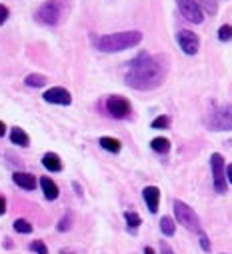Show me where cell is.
Segmentation results:
<instances>
[{"instance_id":"6da1fadb","label":"cell","mask_w":232,"mask_h":254,"mask_svg":"<svg viewBox=\"0 0 232 254\" xmlns=\"http://www.w3.org/2000/svg\"><path fill=\"white\" fill-rule=\"evenodd\" d=\"M168 74V58L162 54L140 52L128 62L124 70V80L134 90H154Z\"/></svg>"},{"instance_id":"7a4b0ae2","label":"cell","mask_w":232,"mask_h":254,"mask_svg":"<svg viewBox=\"0 0 232 254\" xmlns=\"http://www.w3.org/2000/svg\"><path fill=\"white\" fill-rule=\"evenodd\" d=\"M142 32L140 30H124V32H114L94 38V44L100 52H122L126 48H132L140 44Z\"/></svg>"},{"instance_id":"3957f363","label":"cell","mask_w":232,"mask_h":254,"mask_svg":"<svg viewBox=\"0 0 232 254\" xmlns=\"http://www.w3.org/2000/svg\"><path fill=\"white\" fill-rule=\"evenodd\" d=\"M66 0H46V2L36 10V20L44 26H56L64 14Z\"/></svg>"},{"instance_id":"277c9868","label":"cell","mask_w":232,"mask_h":254,"mask_svg":"<svg viewBox=\"0 0 232 254\" xmlns=\"http://www.w3.org/2000/svg\"><path fill=\"white\" fill-rule=\"evenodd\" d=\"M204 122H206V126L210 130H216V132L232 130V104H224V106L214 108L206 116Z\"/></svg>"},{"instance_id":"5b68a950","label":"cell","mask_w":232,"mask_h":254,"mask_svg":"<svg viewBox=\"0 0 232 254\" xmlns=\"http://www.w3.org/2000/svg\"><path fill=\"white\" fill-rule=\"evenodd\" d=\"M174 216H176V220L188 228V230H194V232H200V220L196 216V212L182 200H174Z\"/></svg>"},{"instance_id":"8992f818","label":"cell","mask_w":232,"mask_h":254,"mask_svg":"<svg viewBox=\"0 0 232 254\" xmlns=\"http://www.w3.org/2000/svg\"><path fill=\"white\" fill-rule=\"evenodd\" d=\"M210 170H212V182H214V190L218 194H224L226 192V166H224V158L222 154L214 152L210 156Z\"/></svg>"},{"instance_id":"52a82bcc","label":"cell","mask_w":232,"mask_h":254,"mask_svg":"<svg viewBox=\"0 0 232 254\" xmlns=\"http://www.w3.org/2000/svg\"><path fill=\"white\" fill-rule=\"evenodd\" d=\"M106 110L112 118H118V120H124L132 114V106H130V100L120 96V94H112L106 98Z\"/></svg>"},{"instance_id":"ba28073f","label":"cell","mask_w":232,"mask_h":254,"mask_svg":"<svg viewBox=\"0 0 232 254\" xmlns=\"http://www.w3.org/2000/svg\"><path fill=\"white\" fill-rule=\"evenodd\" d=\"M176 4L182 12V16L188 20V22H194V24H200L204 20V12L198 4V0H176Z\"/></svg>"},{"instance_id":"9c48e42d","label":"cell","mask_w":232,"mask_h":254,"mask_svg":"<svg viewBox=\"0 0 232 254\" xmlns=\"http://www.w3.org/2000/svg\"><path fill=\"white\" fill-rule=\"evenodd\" d=\"M42 98H44V102H48V104H60V106H68V104L72 102V94H70L66 88H62V86H52V88H48V90L42 94Z\"/></svg>"},{"instance_id":"30bf717a","label":"cell","mask_w":232,"mask_h":254,"mask_svg":"<svg viewBox=\"0 0 232 254\" xmlns=\"http://www.w3.org/2000/svg\"><path fill=\"white\" fill-rule=\"evenodd\" d=\"M176 40H178V46L182 48L184 54H196L200 48V40L192 30H180L176 34Z\"/></svg>"},{"instance_id":"8fae6325","label":"cell","mask_w":232,"mask_h":254,"mask_svg":"<svg viewBox=\"0 0 232 254\" xmlns=\"http://www.w3.org/2000/svg\"><path fill=\"white\" fill-rule=\"evenodd\" d=\"M142 198H144V202L152 214L158 212V202H160V188L158 186H146L142 190Z\"/></svg>"},{"instance_id":"7c38bea8","label":"cell","mask_w":232,"mask_h":254,"mask_svg":"<svg viewBox=\"0 0 232 254\" xmlns=\"http://www.w3.org/2000/svg\"><path fill=\"white\" fill-rule=\"evenodd\" d=\"M12 182L24 190H34L36 188V176L30 172H14L12 174Z\"/></svg>"},{"instance_id":"4fadbf2b","label":"cell","mask_w":232,"mask_h":254,"mask_svg":"<svg viewBox=\"0 0 232 254\" xmlns=\"http://www.w3.org/2000/svg\"><path fill=\"white\" fill-rule=\"evenodd\" d=\"M40 188H42L46 200H56L58 194H60V190H58L56 182H54L50 176H42V178H40Z\"/></svg>"},{"instance_id":"5bb4252c","label":"cell","mask_w":232,"mask_h":254,"mask_svg":"<svg viewBox=\"0 0 232 254\" xmlns=\"http://www.w3.org/2000/svg\"><path fill=\"white\" fill-rule=\"evenodd\" d=\"M42 166L46 170H50V172H60L62 170V160L56 152H46L42 156Z\"/></svg>"},{"instance_id":"9a60e30c","label":"cell","mask_w":232,"mask_h":254,"mask_svg":"<svg viewBox=\"0 0 232 254\" xmlns=\"http://www.w3.org/2000/svg\"><path fill=\"white\" fill-rule=\"evenodd\" d=\"M10 140H12V144H18L22 148L30 146V136L20 128V126H14V128L10 130Z\"/></svg>"},{"instance_id":"2e32d148","label":"cell","mask_w":232,"mask_h":254,"mask_svg":"<svg viewBox=\"0 0 232 254\" xmlns=\"http://www.w3.org/2000/svg\"><path fill=\"white\" fill-rule=\"evenodd\" d=\"M98 144H100L104 150L112 152V154H118V152H120V148H122L120 140H118V138H112V136H102V138L98 140Z\"/></svg>"},{"instance_id":"e0dca14e","label":"cell","mask_w":232,"mask_h":254,"mask_svg":"<svg viewBox=\"0 0 232 254\" xmlns=\"http://www.w3.org/2000/svg\"><path fill=\"white\" fill-rule=\"evenodd\" d=\"M46 76L44 74H38V72H32V74H28L26 78H24V84L26 86H30V88H40V86H44L46 84Z\"/></svg>"},{"instance_id":"ac0fdd59","label":"cell","mask_w":232,"mask_h":254,"mask_svg":"<svg viewBox=\"0 0 232 254\" xmlns=\"http://www.w3.org/2000/svg\"><path fill=\"white\" fill-rule=\"evenodd\" d=\"M150 148H152L154 152H158V154H166V152L170 150V140L158 136V138H154V140L150 142Z\"/></svg>"},{"instance_id":"d6986e66","label":"cell","mask_w":232,"mask_h":254,"mask_svg":"<svg viewBox=\"0 0 232 254\" xmlns=\"http://www.w3.org/2000/svg\"><path fill=\"white\" fill-rule=\"evenodd\" d=\"M160 230L166 236H174V232H176V224H174V220L170 216H162L160 218Z\"/></svg>"},{"instance_id":"ffe728a7","label":"cell","mask_w":232,"mask_h":254,"mask_svg":"<svg viewBox=\"0 0 232 254\" xmlns=\"http://www.w3.org/2000/svg\"><path fill=\"white\" fill-rule=\"evenodd\" d=\"M124 220L128 222V228H132V230H136V228L142 224L140 214H136V212H132V210H126V212H124Z\"/></svg>"},{"instance_id":"44dd1931","label":"cell","mask_w":232,"mask_h":254,"mask_svg":"<svg viewBox=\"0 0 232 254\" xmlns=\"http://www.w3.org/2000/svg\"><path fill=\"white\" fill-rule=\"evenodd\" d=\"M12 226H14V230L20 232V234H30V232H32V224H30L26 218H16V220L12 222Z\"/></svg>"},{"instance_id":"7402d4cb","label":"cell","mask_w":232,"mask_h":254,"mask_svg":"<svg viewBox=\"0 0 232 254\" xmlns=\"http://www.w3.org/2000/svg\"><path fill=\"white\" fill-rule=\"evenodd\" d=\"M152 128L154 130H164V128H168L170 126V116H166V114H162V116H156L154 120H152Z\"/></svg>"},{"instance_id":"603a6c76","label":"cell","mask_w":232,"mask_h":254,"mask_svg":"<svg viewBox=\"0 0 232 254\" xmlns=\"http://www.w3.org/2000/svg\"><path fill=\"white\" fill-rule=\"evenodd\" d=\"M218 38H220L222 42L232 40V26H230V24H222V26L218 28Z\"/></svg>"},{"instance_id":"cb8c5ba5","label":"cell","mask_w":232,"mask_h":254,"mask_svg":"<svg viewBox=\"0 0 232 254\" xmlns=\"http://www.w3.org/2000/svg\"><path fill=\"white\" fill-rule=\"evenodd\" d=\"M30 250L36 252V254H48V248H46V244L42 240H32L30 242Z\"/></svg>"},{"instance_id":"d4e9b609","label":"cell","mask_w":232,"mask_h":254,"mask_svg":"<svg viewBox=\"0 0 232 254\" xmlns=\"http://www.w3.org/2000/svg\"><path fill=\"white\" fill-rule=\"evenodd\" d=\"M198 4H202V6L206 8V12H210V14L216 12V0H200Z\"/></svg>"},{"instance_id":"484cf974","label":"cell","mask_w":232,"mask_h":254,"mask_svg":"<svg viewBox=\"0 0 232 254\" xmlns=\"http://www.w3.org/2000/svg\"><path fill=\"white\" fill-rule=\"evenodd\" d=\"M8 16H10V10H8V6L0 4V26H2V24L8 20Z\"/></svg>"},{"instance_id":"4316f807","label":"cell","mask_w":232,"mask_h":254,"mask_svg":"<svg viewBox=\"0 0 232 254\" xmlns=\"http://www.w3.org/2000/svg\"><path fill=\"white\" fill-rule=\"evenodd\" d=\"M70 228V214H66L62 220H60V224H58V230H60V232H66Z\"/></svg>"},{"instance_id":"83f0119b","label":"cell","mask_w":232,"mask_h":254,"mask_svg":"<svg viewBox=\"0 0 232 254\" xmlns=\"http://www.w3.org/2000/svg\"><path fill=\"white\" fill-rule=\"evenodd\" d=\"M200 246H202V250L210 252V240H208V236L204 232H200Z\"/></svg>"},{"instance_id":"f1b7e54d","label":"cell","mask_w":232,"mask_h":254,"mask_svg":"<svg viewBox=\"0 0 232 254\" xmlns=\"http://www.w3.org/2000/svg\"><path fill=\"white\" fill-rule=\"evenodd\" d=\"M160 250H162V254H174V252H172V248H170L166 242H160Z\"/></svg>"},{"instance_id":"f546056e","label":"cell","mask_w":232,"mask_h":254,"mask_svg":"<svg viewBox=\"0 0 232 254\" xmlns=\"http://www.w3.org/2000/svg\"><path fill=\"white\" fill-rule=\"evenodd\" d=\"M4 212H6V198L0 196V216H2Z\"/></svg>"},{"instance_id":"4dcf8cb0","label":"cell","mask_w":232,"mask_h":254,"mask_svg":"<svg viewBox=\"0 0 232 254\" xmlns=\"http://www.w3.org/2000/svg\"><path fill=\"white\" fill-rule=\"evenodd\" d=\"M6 134V124L2 122V120H0V138H2Z\"/></svg>"},{"instance_id":"1f68e13d","label":"cell","mask_w":232,"mask_h":254,"mask_svg":"<svg viewBox=\"0 0 232 254\" xmlns=\"http://www.w3.org/2000/svg\"><path fill=\"white\" fill-rule=\"evenodd\" d=\"M226 178H228V182H232V164L226 166Z\"/></svg>"},{"instance_id":"d6a6232c","label":"cell","mask_w":232,"mask_h":254,"mask_svg":"<svg viewBox=\"0 0 232 254\" xmlns=\"http://www.w3.org/2000/svg\"><path fill=\"white\" fill-rule=\"evenodd\" d=\"M144 254H156V252H154L150 246H146V248H144Z\"/></svg>"}]
</instances>
